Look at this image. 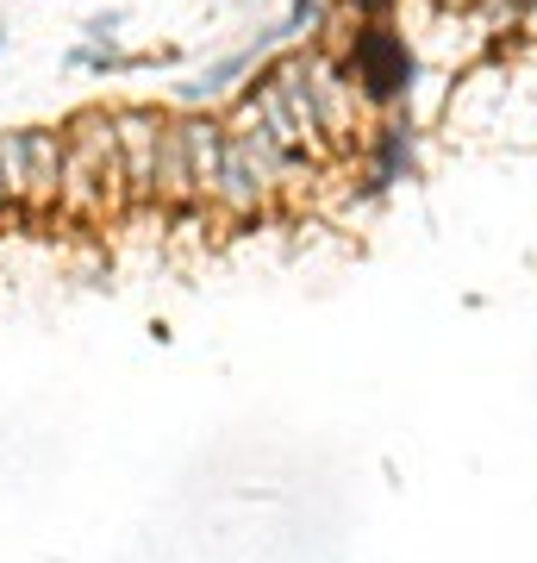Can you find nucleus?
<instances>
[{
	"label": "nucleus",
	"mask_w": 537,
	"mask_h": 563,
	"mask_svg": "<svg viewBox=\"0 0 537 563\" xmlns=\"http://www.w3.org/2000/svg\"><path fill=\"white\" fill-rule=\"evenodd\" d=\"M0 51H7V25H0Z\"/></svg>",
	"instance_id": "9b49d317"
},
{
	"label": "nucleus",
	"mask_w": 537,
	"mask_h": 563,
	"mask_svg": "<svg viewBox=\"0 0 537 563\" xmlns=\"http://www.w3.org/2000/svg\"><path fill=\"white\" fill-rule=\"evenodd\" d=\"M388 7H394V0H350L357 20H388Z\"/></svg>",
	"instance_id": "1a4fd4ad"
},
{
	"label": "nucleus",
	"mask_w": 537,
	"mask_h": 563,
	"mask_svg": "<svg viewBox=\"0 0 537 563\" xmlns=\"http://www.w3.org/2000/svg\"><path fill=\"white\" fill-rule=\"evenodd\" d=\"M113 132H120V157H125V188L132 207H157V163H163V132L169 113L150 101H125L113 107Z\"/></svg>",
	"instance_id": "20e7f679"
},
{
	"label": "nucleus",
	"mask_w": 537,
	"mask_h": 563,
	"mask_svg": "<svg viewBox=\"0 0 537 563\" xmlns=\"http://www.w3.org/2000/svg\"><path fill=\"white\" fill-rule=\"evenodd\" d=\"M338 51H344V69L357 81L362 107H381V113L413 107L418 57H413V44H406V32H394L388 20H357V32Z\"/></svg>",
	"instance_id": "f03ea898"
},
{
	"label": "nucleus",
	"mask_w": 537,
	"mask_h": 563,
	"mask_svg": "<svg viewBox=\"0 0 537 563\" xmlns=\"http://www.w3.org/2000/svg\"><path fill=\"white\" fill-rule=\"evenodd\" d=\"M7 207H20V201H13V188H7V176H0V213H7Z\"/></svg>",
	"instance_id": "9d476101"
},
{
	"label": "nucleus",
	"mask_w": 537,
	"mask_h": 563,
	"mask_svg": "<svg viewBox=\"0 0 537 563\" xmlns=\"http://www.w3.org/2000/svg\"><path fill=\"white\" fill-rule=\"evenodd\" d=\"M125 7H100V13H88V20L76 25L81 32V44H94V51H120V32H125Z\"/></svg>",
	"instance_id": "6e6552de"
},
{
	"label": "nucleus",
	"mask_w": 537,
	"mask_h": 563,
	"mask_svg": "<svg viewBox=\"0 0 537 563\" xmlns=\"http://www.w3.org/2000/svg\"><path fill=\"white\" fill-rule=\"evenodd\" d=\"M306 81H313V101H318V125L338 157H357V81L344 69V51L332 44H306Z\"/></svg>",
	"instance_id": "7ed1b4c3"
},
{
	"label": "nucleus",
	"mask_w": 537,
	"mask_h": 563,
	"mask_svg": "<svg viewBox=\"0 0 537 563\" xmlns=\"http://www.w3.org/2000/svg\"><path fill=\"white\" fill-rule=\"evenodd\" d=\"M69 139V163H63V201L57 220L69 225H107L132 207L125 188V157H120V132H113V107H76L63 120Z\"/></svg>",
	"instance_id": "f257e3e1"
},
{
	"label": "nucleus",
	"mask_w": 537,
	"mask_h": 563,
	"mask_svg": "<svg viewBox=\"0 0 537 563\" xmlns=\"http://www.w3.org/2000/svg\"><path fill=\"white\" fill-rule=\"evenodd\" d=\"M262 69V57L250 51V44H238V51H220L213 63H200L188 81H176V101L181 113H225V107L244 95V81Z\"/></svg>",
	"instance_id": "0eeeda50"
},
{
	"label": "nucleus",
	"mask_w": 537,
	"mask_h": 563,
	"mask_svg": "<svg viewBox=\"0 0 537 563\" xmlns=\"http://www.w3.org/2000/svg\"><path fill=\"white\" fill-rule=\"evenodd\" d=\"M362 163H369V176H362V188L350 195V201H381L394 181H418V125L413 113L400 107V113H388V120L362 139Z\"/></svg>",
	"instance_id": "39448f33"
},
{
	"label": "nucleus",
	"mask_w": 537,
	"mask_h": 563,
	"mask_svg": "<svg viewBox=\"0 0 537 563\" xmlns=\"http://www.w3.org/2000/svg\"><path fill=\"white\" fill-rule=\"evenodd\" d=\"M63 163H69V139L63 125H25V181H20V207L38 220H57L63 201Z\"/></svg>",
	"instance_id": "423d86ee"
}]
</instances>
